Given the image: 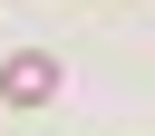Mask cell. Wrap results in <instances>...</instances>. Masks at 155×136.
I'll list each match as a JSON object with an SVG mask.
<instances>
[{
	"label": "cell",
	"mask_w": 155,
	"mask_h": 136,
	"mask_svg": "<svg viewBox=\"0 0 155 136\" xmlns=\"http://www.w3.org/2000/svg\"><path fill=\"white\" fill-rule=\"evenodd\" d=\"M0 97H10V107H48V97H58V58H48V49H19V58L0 68Z\"/></svg>",
	"instance_id": "6da1fadb"
}]
</instances>
